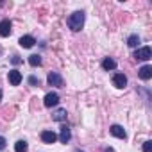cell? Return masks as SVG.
Segmentation results:
<instances>
[{
	"instance_id": "6da1fadb",
	"label": "cell",
	"mask_w": 152,
	"mask_h": 152,
	"mask_svg": "<svg viewBox=\"0 0 152 152\" xmlns=\"http://www.w3.org/2000/svg\"><path fill=\"white\" fill-rule=\"evenodd\" d=\"M66 23H68L70 31L79 32L83 29V25H84V11H75V13H72L68 16V20H66Z\"/></svg>"
},
{
	"instance_id": "7a4b0ae2",
	"label": "cell",
	"mask_w": 152,
	"mask_h": 152,
	"mask_svg": "<svg viewBox=\"0 0 152 152\" xmlns=\"http://www.w3.org/2000/svg\"><path fill=\"white\" fill-rule=\"evenodd\" d=\"M47 81H48L50 86H56V88H63V84H64L61 73H57V72H50V73L47 75Z\"/></svg>"
},
{
	"instance_id": "3957f363",
	"label": "cell",
	"mask_w": 152,
	"mask_h": 152,
	"mask_svg": "<svg viewBox=\"0 0 152 152\" xmlns=\"http://www.w3.org/2000/svg\"><path fill=\"white\" fill-rule=\"evenodd\" d=\"M134 57L140 59V61H148V59L152 57V50H150V47H141V48H138V50L134 52Z\"/></svg>"
},
{
	"instance_id": "277c9868",
	"label": "cell",
	"mask_w": 152,
	"mask_h": 152,
	"mask_svg": "<svg viewBox=\"0 0 152 152\" xmlns=\"http://www.w3.org/2000/svg\"><path fill=\"white\" fill-rule=\"evenodd\" d=\"M43 104H45V107H54V106H57V104H59V95H57L56 91L47 93L45 99H43Z\"/></svg>"
},
{
	"instance_id": "5b68a950",
	"label": "cell",
	"mask_w": 152,
	"mask_h": 152,
	"mask_svg": "<svg viewBox=\"0 0 152 152\" xmlns=\"http://www.w3.org/2000/svg\"><path fill=\"white\" fill-rule=\"evenodd\" d=\"M109 132H111L115 138H120V140H125V138H127V132H125V129H124L122 125H118V124L111 125V127H109Z\"/></svg>"
},
{
	"instance_id": "8992f818",
	"label": "cell",
	"mask_w": 152,
	"mask_h": 152,
	"mask_svg": "<svg viewBox=\"0 0 152 152\" xmlns=\"http://www.w3.org/2000/svg\"><path fill=\"white\" fill-rule=\"evenodd\" d=\"M11 20H2V22H0V36H2V38H7L9 34H11Z\"/></svg>"
},
{
	"instance_id": "52a82bcc",
	"label": "cell",
	"mask_w": 152,
	"mask_h": 152,
	"mask_svg": "<svg viewBox=\"0 0 152 152\" xmlns=\"http://www.w3.org/2000/svg\"><path fill=\"white\" fill-rule=\"evenodd\" d=\"M7 79H9V83H11L13 86H18V84L22 83V79H23V77H22V73H20L18 70H11V72H9V75H7Z\"/></svg>"
},
{
	"instance_id": "ba28073f",
	"label": "cell",
	"mask_w": 152,
	"mask_h": 152,
	"mask_svg": "<svg viewBox=\"0 0 152 152\" xmlns=\"http://www.w3.org/2000/svg\"><path fill=\"white\" fill-rule=\"evenodd\" d=\"M138 75H140V79H143V81H148V79L152 77V66H150V64H145V66H141V68L138 70Z\"/></svg>"
},
{
	"instance_id": "9c48e42d",
	"label": "cell",
	"mask_w": 152,
	"mask_h": 152,
	"mask_svg": "<svg viewBox=\"0 0 152 152\" xmlns=\"http://www.w3.org/2000/svg\"><path fill=\"white\" fill-rule=\"evenodd\" d=\"M113 84L116 88H125L127 86V77H125L124 73H115L113 75Z\"/></svg>"
},
{
	"instance_id": "30bf717a",
	"label": "cell",
	"mask_w": 152,
	"mask_h": 152,
	"mask_svg": "<svg viewBox=\"0 0 152 152\" xmlns=\"http://www.w3.org/2000/svg\"><path fill=\"white\" fill-rule=\"evenodd\" d=\"M70 138H72L70 127H68V125H63V127H61V132H59V141H61V143H68Z\"/></svg>"
},
{
	"instance_id": "8fae6325",
	"label": "cell",
	"mask_w": 152,
	"mask_h": 152,
	"mask_svg": "<svg viewBox=\"0 0 152 152\" xmlns=\"http://www.w3.org/2000/svg\"><path fill=\"white\" fill-rule=\"evenodd\" d=\"M57 140V134L54 131H43L41 132V141L43 143H54Z\"/></svg>"
},
{
	"instance_id": "7c38bea8",
	"label": "cell",
	"mask_w": 152,
	"mask_h": 152,
	"mask_svg": "<svg viewBox=\"0 0 152 152\" xmlns=\"http://www.w3.org/2000/svg\"><path fill=\"white\" fill-rule=\"evenodd\" d=\"M66 116H68V113H66V109H56L54 113H52V120L54 122H64L66 120Z\"/></svg>"
},
{
	"instance_id": "4fadbf2b",
	"label": "cell",
	"mask_w": 152,
	"mask_h": 152,
	"mask_svg": "<svg viewBox=\"0 0 152 152\" xmlns=\"http://www.w3.org/2000/svg\"><path fill=\"white\" fill-rule=\"evenodd\" d=\"M18 43H20V47H23V48H31V47H34L36 39H34L32 36H22Z\"/></svg>"
},
{
	"instance_id": "5bb4252c",
	"label": "cell",
	"mask_w": 152,
	"mask_h": 152,
	"mask_svg": "<svg viewBox=\"0 0 152 152\" xmlns=\"http://www.w3.org/2000/svg\"><path fill=\"white\" fill-rule=\"evenodd\" d=\"M102 68H104L106 72H109V70H115V68H116V61H115L113 57H106V59L102 61Z\"/></svg>"
},
{
	"instance_id": "9a60e30c",
	"label": "cell",
	"mask_w": 152,
	"mask_h": 152,
	"mask_svg": "<svg viewBox=\"0 0 152 152\" xmlns=\"http://www.w3.org/2000/svg\"><path fill=\"white\" fill-rule=\"evenodd\" d=\"M27 148H29V145L25 140H18L15 143V152H27Z\"/></svg>"
},
{
	"instance_id": "2e32d148",
	"label": "cell",
	"mask_w": 152,
	"mask_h": 152,
	"mask_svg": "<svg viewBox=\"0 0 152 152\" xmlns=\"http://www.w3.org/2000/svg\"><path fill=\"white\" fill-rule=\"evenodd\" d=\"M138 43H140V36H138V34H131V36L127 38V45H129L131 48H136Z\"/></svg>"
},
{
	"instance_id": "e0dca14e",
	"label": "cell",
	"mask_w": 152,
	"mask_h": 152,
	"mask_svg": "<svg viewBox=\"0 0 152 152\" xmlns=\"http://www.w3.org/2000/svg\"><path fill=\"white\" fill-rule=\"evenodd\" d=\"M29 64H31V66H39V64H41V56H38V54L29 56Z\"/></svg>"
},
{
	"instance_id": "ac0fdd59",
	"label": "cell",
	"mask_w": 152,
	"mask_h": 152,
	"mask_svg": "<svg viewBox=\"0 0 152 152\" xmlns=\"http://www.w3.org/2000/svg\"><path fill=\"white\" fill-rule=\"evenodd\" d=\"M143 152H152V141L150 140L143 143Z\"/></svg>"
},
{
	"instance_id": "d6986e66",
	"label": "cell",
	"mask_w": 152,
	"mask_h": 152,
	"mask_svg": "<svg viewBox=\"0 0 152 152\" xmlns=\"http://www.w3.org/2000/svg\"><path fill=\"white\" fill-rule=\"evenodd\" d=\"M29 84L31 86H39V79H36L34 75H31V77H29Z\"/></svg>"
},
{
	"instance_id": "ffe728a7",
	"label": "cell",
	"mask_w": 152,
	"mask_h": 152,
	"mask_svg": "<svg viewBox=\"0 0 152 152\" xmlns=\"http://www.w3.org/2000/svg\"><path fill=\"white\" fill-rule=\"evenodd\" d=\"M6 143H7L6 138H4V136H0V150H4V148H6Z\"/></svg>"
},
{
	"instance_id": "44dd1931",
	"label": "cell",
	"mask_w": 152,
	"mask_h": 152,
	"mask_svg": "<svg viewBox=\"0 0 152 152\" xmlns=\"http://www.w3.org/2000/svg\"><path fill=\"white\" fill-rule=\"evenodd\" d=\"M11 63H13V64H20V63H22V59H20L18 56H13V59H11Z\"/></svg>"
},
{
	"instance_id": "7402d4cb",
	"label": "cell",
	"mask_w": 152,
	"mask_h": 152,
	"mask_svg": "<svg viewBox=\"0 0 152 152\" xmlns=\"http://www.w3.org/2000/svg\"><path fill=\"white\" fill-rule=\"evenodd\" d=\"M104 152H115V148H111V147H107V148H104Z\"/></svg>"
},
{
	"instance_id": "603a6c76",
	"label": "cell",
	"mask_w": 152,
	"mask_h": 152,
	"mask_svg": "<svg viewBox=\"0 0 152 152\" xmlns=\"http://www.w3.org/2000/svg\"><path fill=\"white\" fill-rule=\"evenodd\" d=\"M73 152H84V150H81V148H75V150H73Z\"/></svg>"
},
{
	"instance_id": "cb8c5ba5",
	"label": "cell",
	"mask_w": 152,
	"mask_h": 152,
	"mask_svg": "<svg viewBox=\"0 0 152 152\" xmlns=\"http://www.w3.org/2000/svg\"><path fill=\"white\" fill-rule=\"evenodd\" d=\"M0 100H2V90H0Z\"/></svg>"
}]
</instances>
